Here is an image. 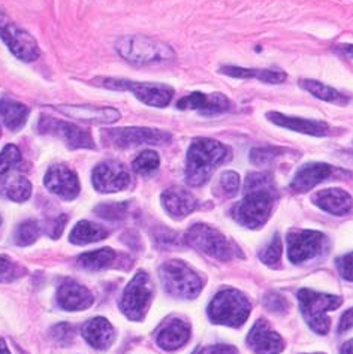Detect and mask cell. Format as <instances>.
<instances>
[{"label":"cell","mask_w":353,"mask_h":354,"mask_svg":"<svg viewBox=\"0 0 353 354\" xmlns=\"http://www.w3.org/2000/svg\"><path fill=\"white\" fill-rule=\"evenodd\" d=\"M268 120L271 123L293 130V132H300L311 136H325L329 133V126L323 121H316V120H307V118H300V117H289L280 113H268Z\"/></svg>","instance_id":"cell-19"},{"label":"cell","mask_w":353,"mask_h":354,"mask_svg":"<svg viewBox=\"0 0 353 354\" xmlns=\"http://www.w3.org/2000/svg\"><path fill=\"white\" fill-rule=\"evenodd\" d=\"M298 299L301 305V313L310 328L316 333L327 335L331 328V322L327 317V313L338 308L341 305L340 297L302 288L298 293Z\"/></svg>","instance_id":"cell-6"},{"label":"cell","mask_w":353,"mask_h":354,"mask_svg":"<svg viewBox=\"0 0 353 354\" xmlns=\"http://www.w3.org/2000/svg\"><path fill=\"white\" fill-rule=\"evenodd\" d=\"M62 114L75 120L87 121L95 124H111L120 120V113L114 108H96V106H59Z\"/></svg>","instance_id":"cell-22"},{"label":"cell","mask_w":353,"mask_h":354,"mask_svg":"<svg viewBox=\"0 0 353 354\" xmlns=\"http://www.w3.org/2000/svg\"><path fill=\"white\" fill-rule=\"evenodd\" d=\"M301 88H304L305 91H309L310 95H313L314 97H318L320 100L325 102H331V104H338V105H346L349 102V97L343 96L340 91H337L336 88H332L329 86H325V84L314 81V80H301L300 81Z\"/></svg>","instance_id":"cell-29"},{"label":"cell","mask_w":353,"mask_h":354,"mask_svg":"<svg viewBox=\"0 0 353 354\" xmlns=\"http://www.w3.org/2000/svg\"><path fill=\"white\" fill-rule=\"evenodd\" d=\"M250 315V304L243 293L223 290L217 293L208 306V317L212 323L239 328Z\"/></svg>","instance_id":"cell-4"},{"label":"cell","mask_w":353,"mask_h":354,"mask_svg":"<svg viewBox=\"0 0 353 354\" xmlns=\"http://www.w3.org/2000/svg\"><path fill=\"white\" fill-rule=\"evenodd\" d=\"M327 238L316 230L293 229L287 234V254L292 263H304L322 254Z\"/></svg>","instance_id":"cell-11"},{"label":"cell","mask_w":353,"mask_h":354,"mask_svg":"<svg viewBox=\"0 0 353 354\" xmlns=\"http://www.w3.org/2000/svg\"><path fill=\"white\" fill-rule=\"evenodd\" d=\"M45 187L51 193L57 194L59 198L64 201H72L78 196L80 193V181L77 174L68 166L54 165L45 174Z\"/></svg>","instance_id":"cell-14"},{"label":"cell","mask_w":353,"mask_h":354,"mask_svg":"<svg viewBox=\"0 0 353 354\" xmlns=\"http://www.w3.org/2000/svg\"><path fill=\"white\" fill-rule=\"evenodd\" d=\"M161 279L171 296L193 299L202 290L201 277L181 260H170L161 268Z\"/></svg>","instance_id":"cell-5"},{"label":"cell","mask_w":353,"mask_h":354,"mask_svg":"<svg viewBox=\"0 0 353 354\" xmlns=\"http://www.w3.org/2000/svg\"><path fill=\"white\" fill-rule=\"evenodd\" d=\"M275 202V184L268 172H250L244 184V199L238 202L232 216L248 229L262 227L271 216Z\"/></svg>","instance_id":"cell-1"},{"label":"cell","mask_w":353,"mask_h":354,"mask_svg":"<svg viewBox=\"0 0 353 354\" xmlns=\"http://www.w3.org/2000/svg\"><path fill=\"white\" fill-rule=\"evenodd\" d=\"M12 269V263L3 256H0V279L5 278Z\"/></svg>","instance_id":"cell-45"},{"label":"cell","mask_w":353,"mask_h":354,"mask_svg":"<svg viewBox=\"0 0 353 354\" xmlns=\"http://www.w3.org/2000/svg\"><path fill=\"white\" fill-rule=\"evenodd\" d=\"M332 172V167L327 163H309L301 166L296 171L293 180L291 183V190L295 193H305L316 185L328 178Z\"/></svg>","instance_id":"cell-20"},{"label":"cell","mask_w":353,"mask_h":354,"mask_svg":"<svg viewBox=\"0 0 353 354\" xmlns=\"http://www.w3.org/2000/svg\"><path fill=\"white\" fill-rule=\"evenodd\" d=\"M0 38L3 39L6 46L17 59L23 62H33L39 57V46L21 27H18L11 18L0 11Z\"/></svg>","instance_id":"cell-10"},{"label":"cell","mask_w":353,"mask_h":354,"mask_svg":"<svg viewBox=\"0 0 353 354\" xmlns=\"http://www.w3.org/2000/svg\"><path fill=\"white\" fill-rule=\"evenodd\" d=\"M161 158L157 153L152 150H145L141 154H138L132 163V169L139 175H150L159 167Z\"/></svg>","instance_id":"cell-33"},{"label":"cell","mask_w":353,"mask_h":354,"mask_svg":"<svg viewBox=\"0 0 353 354\" xmlns=\"http://www.w3.org/2000/svg\"><path fill=\"white\" fill-rule=\"evenodd\" d=\"M93 185L100 193H114L125 190L131 183L126 166L117 160H107L93 169Z\"/></svg>","instance_id":"cell-13"},{"label":"cell","mask_w":353,"mask_h":354,"mask_svg":"<svg viewBox=\"0 0 353 354\" xmlns=\"http://www.w3.org/2000/svg\"><path fill=\"white\" fill-rule=\"evenodd\" d=\"M280 148H255V150L250 153V160H252L253 165L266 166L269 163H273L274 158L280 156Z\"/></svg>","instance_id":"cell-37"},{"label":"cell","mask_w":353,"mask_h":354,"mask_svg":"<svg viewBox=\"0 0 353 354\" xmlns=\"http://www.w3.org/2000/svg\"><path fill=\"white\" fill-rule=\"evenodd\" d=\"M57 301L63 310L82 311L93 304V296L84 286L78 284L73 279H66L57 292Z\"/></svg>","instance_id":"cell-18"},{"label":"cell","mask_w":353,"mask_h":354,"mask_svg":"<svg viewBox=\"0 0 353 354\" xmlns=\"http://www.w3.org/2000/svg\"><path fill=\"white\" fill-rule=\"evenodd\" d=\"M82 337L93 348L105 350L114 341V328L107 319L96 317L82 326Z\"/></svg>","instance_id":"cell-25"},{"label":"cell","mask_w":353,"mask_h":354,"mask_svg":"<svg viewBox=\"0 0 353 354\" xmlns=\"http://www.w3.org/2000/svg\"><path fill=\"white\" fill-rule=\"evenodd\" d=\"M117 51L122 57L132 64H153L170 62L175 57V53L163 42L150 39L147 36H125L117 42Z\"/></svg>","instance_id":"cell-3"},{"label":"cell","mask_w":353,"mask_h":354,"mask_svg":"<svg viewBox=\"0 0 353 354\" xmlns=\"http://www.w3.org/2000/svg\"><path fill=\"white\" fill-rule=\"evenodd\" d=\"M29 117V108L23 104H18L11 99H2L0 100V118H2L3 124L9 130H20Z\"/></svg>","instance_id":"cell-26"},{"label":"cell","mask_w":353,"mask_h":354,"mask_svg":"<svg viewBox=\"0 0 353 354\" xmlns=\"http://www.w3.org/2000/svg\"><path fill=\"white\" fill-rule=\"evenodd\" d=\"M39 129L44 133L57 135L71 148H95V142H93V138L89 132L75 124L66 123V121L44 117L41 120Z\"/></svg>","instance_id":"cell-15"},{"label":"cell","mask_w":353,"mask_h":354,"mask_svg":"<svg viewBox=\"0 0 353 354\" xmlns=\"http://www.w3.org/2000/svg\"><path fill=\"white\" fill-rule=\"evenodd\" d=\"M197 354H238V351L235 347L226 346V344H217V346H211Z\"/></svg>","instance_id":"cell-41"},{"label":"cell","mask_w":353,"mask_h":354,"mask_svg":"<svg viewBox=\"0 0 353 354\" xmlns=\"http://www.w3.org/2000/svg\"><path fill=\"white\" fill-rule=\"evenodd\" d=\"M238 190H239V176L237 172H232V171L223 172L215 185L216 196L221 199L234 198L238 193Z\"/></svg>","instance_id":"cell-31"},{"label":"cell","mask_w":353,"mask_h":354,"mask_svg":"<svg viewBox=\"0 0 353 354\" xmlns=\"http://www.w3.org/2000/svg\"><path fill=\"white\" fill-rule=\"evenodd\" d=\"M265 306L273 313H283L287 310V302L283 296L271 293L265 297Z\"/></svg>","instance_id":"cell-39"},{"label":"cell","mask_w":353,"mask_h":354,"mask_svg":"<svg viewBox=\"0 0 353 354\" xmlns=\"http://www.w3.org/2000/svg\"><path fill=\"white\" fill-rule=\"evenodd\" d=\"M220 72L225 75L234 78H247V80H259L268 84H280L286 80V73L280 71H266V69H244L238 66H223Z\"/></svg>","instance_id":"cell-27"},{"label":"cell","mask_w":353,"mask_h":354,"mask_svg":"<svg viewBox=\"0 0 353 354\" xmlns=\"http://www.w3.org/2000/svg\"><path fill=\"white\" fill-rule=\"evenodd\" d=\"M230 106L226 96L220 93L203 95V93H190L189 96L181 97L176 102L179 109H194L202 114H220L225 113Z\"/></svg>","instance_id":"cell-17"},{"label":"cell","mask_w":353,"mask_h":354,"mask_svg":"<svg viewBox=\"0 0 353 354\" xmlns=\"http://www.w3.org/2000/svg\"><path fill=\"white\" fill-rule=\"evenodd\" d=\"M108 236V232L95 223L90 221H80L78 225L72 229L69 239L72 244L77 245H86L90 242H98L100 239H105Z\"/></svg>","instance_id":"cell-28"},{"label":"cell","mask_w":353,"mask_h":354,"mask_svg":"<svg viewBox=\"0 0 353 354\" xmlns=\"http://www.w3.org/2000/svg\"><path fill=\"white\" fill-rule=\"evenodd\" d=\"M352 310H347L341 317V323H340V332H347L352 328Z\"/></svg>","instance_id":"cell-44"},{"label":"cell","mask_w":353,"mask_h":354,"mask_svg":"<svg viewBox=\"0 0 353 354\" xmlns=\"http://www.w3.org/2000/svg\"><path fill=\"white\" fill-rule=\"evenodd\" d=\"M0 135H2V130H0Z\"/></svg>","instance_id":"cell-50"},{"label":"cell","mask_w":353,"mask_h":354,"mask_svg":"<svg viewBox=\"0 0 353 354\" xmlns=\"http://www.w3.org/2000/svg\"><path fill=\"white\" fill-rule=\"evenodd\" d=\"M126 208L127 205L122 203V202H116V203H104V205H99L96 208L98 216L108 218V220H118V218H123L125 214H126Z\"/></svg>","instance_id":"cell-38"},{"label":"cell","mask_w":353,"mask_h":354,"mask_svg":"<svg viewBox=\"0 0 353 354\" xmlns=\"http://www.w3.org/2000/svg\"><path fill=\"white\" fill-rule=\"evenodd\" d=\"M314 354H323V353H314Z\"/></svg>","instance_id":"cell-49"},{"label":"cell","mask_w":353,"mask_h":354,"mask_svg":"<svg viewBox=\"0 0 353 354\" xmlns=\"http://www.w3.org/2000/svg\"><path fill=\"white\" fill-rule=\"evenodd\" d=\"M39 235H41L39 223L36 220H27L18 226L17 234H15V242L18 245L26 247V245L33 244V242L39 238Z\"/></svg>","instance_id":"cell-34"},{"label":"cell","mask_w":353,"mask_h":354,"mask_svg":"<svg viewBox=\"0 0 353 354\" xmlns=\"http://www.w3.org/2000/svg\"><path fill=\"white\" fill-rule=\"evenodd\" d=\"M0 225H2V218H0Z\"/></svg>","instance_id":"cell-48"},{"label":"cell","mask_w":353,"mask_h":354,"mask_svg":"<svg viewBox=\"0 0 353 354\" xmlns=\"http://www.w3.org/2000/svg\"><path fill=\"white\" fill-rule=\"evenodd\" d=\"M185 242L207 256L219 260H229L234 257V247L230 242L219 230L207 225L192 226L185 234Z\"/></svg>","instance_id":"cell-9"},{"label":"cell","mask_w":353,"mask_h":354,"mask_svg":"<svg viewBox=\"0 0 353 354\" xmlns=\"http://www.w3.org/2000/svg\"><path fill=\"white\" fill-rule=\"evenodd\" d=\"M152 296H153L152 279L144 271H139L132 278V281L126 286L120 306H122V311L126 314L127 319L139 322L143 320L147 314Z\"/></svg>","instance_id":"cell-8"},{"label":"cell","mask_w":353,"mask_h":354,"mask_svg":"<svg viewBox=\"0 0 353 354\" xmlns=\"http://www.w3.org/2000/svg\"><path fill=\"white\" fill-rule=\"evenodd\" d=\"M226 156V147L215 139H194L185 157V181L192 187H201L208 181L212 171L225 160Z\"/></svg>","instance_id":"cell-2"},{"label":"cell","mask_w":353,"mask_h":354,"mask_svg":"<svg viewBox=\"0 0 353 354\" xmlns=\"http://www.w3.org/2000/svg\"><path fill=\"white\" fill-rule=\"evenodd\" d=\"M190 338V326L181 319H171L165 322L157 333V344L163 350H176L183 347Z\"/></svg>","instance_id":"cell-21"},{"label":"cell","mask_w":353,"mask_h":354,"mask_svg":"<svg viewBox=\"0 0 353 354\" xmlns=\"http://www.w3.org/2000/svg\"><path fill=\"white\" fill-rule=\"evenodd\" d=\"M116 253L111 248H100L96 251H90L78 257V263L89 269V271H99V269L108 268L114 263Z\"/></svg>","instance_id":"cell-30"},{"label":"cell","mask_w":353,"mask_h":354,"mask_svg":"<svg viewBox=\"0 0 353 354\" xmlns=\"http://www.w3.org/2000/svg\"><path fill=\"white\" fill-rule=\"evenodd\" d=\"M341 354H352V341H347L345 346L341 347Z\"/></svg>","instance_id":"cell-46"},{"label":"cell","mask_w":353,"mask_h":354,"mask_svg":"<svg viewBox=\"0 0 353 354\" xmlns=\"http://www.w3.org/2000/svg\"><path fill=\"white\" fill-rule=\"evenodd\" d=\"M99 86L113 88V90H129L132 91L135 97L143 102V104L154 108H165L171 104L174 97V88L165 84L157 82H136L118 78H100L95 80Z\"/></svg>","instance_id":"cell-7"},{"label":"cell","mask_w":353,"mask_h":354,"mask_svg":"<svg viewBox=\"0 0 353 354\" xmlns=\"http://www.w3.org/2000/svg\"><path fill=\"white\" fill-rule=\"evenodd\" d=\"M338 269L341 275L345 277L347 281H350L352 279V254H346L345 257L338 259Z\"/></svg>","instance_id":"cell-42"},{"label":"cell","mask_w":353,"mask_h":354,"mask_svg":"<svg viewBox=\"0 0 353 354\" xmlns=\"http://www.w3.org/2000/svg\"><path fill=\"white\" fill-rule=\"evenodd\" d=\"M162 203L165 209L174 218H183L189 216L192 211L197 209V199L192 196V193L185 192L180 187H171L165 190L162 194Z\"/></svg>","instance_id":"cell-24"},{"label":"cell","mask_w":353,"mask_h":354,"mask_svg":"<svg viewBox=\"0 0 353 354\" xmlns=\"http://www.w3.org/2000/svg\"><path fill=\"white\" fill-rule=\"evenodd\" d=\"M8 198L14 202H24L30 198L32 184L24 176H15L6 185Z\"/></svg>","instance_id":"cell-32"},{"label":"cell","mask_w":353,"mask_h":354,"mask_svg":"<svg viewBox=\"0 0 353 354\" xmlns=\"http://www.w3.org/2000/svg\"><path fill=\"white\" fill-rule=\"evenodd\" d=\"M313 202L332 216H347L352 211L350 194L341 189L320 190L313 196Z\"/></svg>","instance_id":"cell-23"},{"label":"cell","mask_w":353,"mask_h":354,"mask_svg":"<svg viewBox=\"0 0 353 354\" xmlns=\"http://www.w3.org/2000/svg\"><path fill=\"white\" fill-rule=\"evenodd\" d=\"M21 153L15 145H6L0 153V180L20 163Z\"/></svg>","instance_id":"cell-35"},{"label":"cell","mask_w":353,"mask_h":354,"mask_svg":"<svg viewBox=\"0 0 353 354\" xmlns=\"http://www.w3.org/2000/svg\"><path fill=\"white\" fill-rule=\"evenodd\" d=\"M247 344L256 354H278L284 347L280 335L269 328L265 320L255 323L247 337Z\"/></svg>","instance_id":"cell-16"},{"label":"cell","mask_w":353,"mask_h":354,"mask_svg":"<svg viewBox=\"0 0 353 354\" xmlns=\"http://www.w3.org/2000/svg\"><path fill=\"white\" fill-rule=\"evenodd\" d=\"M282 250H283L282 239H280V236L275 234L273 236V239L269 241L268 244L262 248L259 257H261V260H262L265 265L275 266L278 262H280V259H282Z\"/></svg>","instance_id":"cell-36"},{"label":"cell","mask_w":353,"mask_h":354,"mask_svg":"<svg viewBox=\"0 0 353 354\" xmlns=\"http://www.w3.org/2000/svg\"><path fill=\"white\" fill-rule=\"evenodd\" d=\"M66 221H68V217H66V216H60V217H57V218H55V220L53 221L50 235H51L54 239L59 238V236L62 235V232H63V229H64V225H66Z\"/></svg>","instance_id":"cell-43"},{"label":"cell","mask_w":353,"mask_h":354,"mask_svg":"<svg viewBox=\"0 0 353 354\" xmlns=\"http://www.w3.org/2000/svg\"><path fill=\"white\" fill-rule=\"evenodd\" d=\"M0 354H11L2 339H0Z\"/></svg>","instance_id":"cell-47"},{"label":"cell","mask_w":353,"mask_h":354,"mask_svg":"<svg viewBox=\"0 0 353 354\" xmlns=\"http://www.w3.org/2000/svg\"><path fill=\"white\" fill-rule=\"evenodd\" d=\"M53 337L55 341H59L62 344H64V342L68 344L73 337V330L69 324L62 323V324L55 326V328L53 329Z\"/></svg>","instance_id":"cell-40"},{"label":"cell","mask_w":353,"mask_h":354,"mask_svg":"<svg viewBox=\"0 0 353 354\" xmlns=\"http://www.w3.org/2000/svg\"><path fill=\"white\" fill-rule=\"evenodd\" d=\"M108 142L118 148H132L136 145H159L171 141V135L157 129L147 127H126V129H111L105 133Z\"/></svg>","instance_id":"cell-12"}]
</instances>
